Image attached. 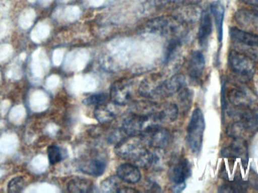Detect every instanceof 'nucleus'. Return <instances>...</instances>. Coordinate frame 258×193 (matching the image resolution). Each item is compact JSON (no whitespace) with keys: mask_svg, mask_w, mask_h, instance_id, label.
<instances>
[{"mask_svg":"<svg viewBox=\"0 0 258 193\" xmlns=\"http://www.w3.org/2000/svg\"><path fill=\"white\" fill-rule=\"evenodd\" d=\"M180 45H181V42L178 38H173L170 40V42L167 45L166 48H165V63H168V62L171 61V60H172Z\"/></svg>","mask_w":258,"mask_h":193,"instance_id":"25","label":"nucleus"},{"mask_svg":"<svg viewBox=\"0 0 258 193\" xmlns=\"http://www.w3.org/2000/svg\"><path fill=\"white\" fill-rule=\"evenodd\" d=\"M248 189V184L240 179H236L233 181L222 185L218 189L219 192L239 193L244 192Z\"/></svg>","mask_w":258,"mask_h":193,"instance_id":"23","label":"nucleus"},{"mask_svg":"<svg viewBox=\"0 0 258 193\" xmlns=\"http://www.w3.org/2000/svg\"><path fill=\"white\" fill-rule=\"evenodd\" d=\"M115 153L140 168H148L157 164L159 156L149 151L140 137H128L116 144Z\"/></svg>","mask_w":258,"mask_h":193,"instance_id":"1","label":"nucleus"},{"mask_svg":"<svg viewBox=\"0 0 258 193\" xmlns=\"http://www.w3.org/2000/svg\"><path fill=\"white\" fill-rule=\"evenodd\" d=\"M118 177L122 181L129 184L138 183L141 178V174L138 166L132 163L122 164L116 170Z\"/></svg>","mask_w":258,"mask_h":193,"instance_id":"15","label":"nucleus"},{"mask_svg":"<svg viewBox=\"0 0 258 193\" xmlns=\"http://www.w3.org/2000/svg\"><path fill=\"white\" fill-rule=\"evenodd\" d=\"M94 184L91 180L84 178H74L68 183V189L69 192L75 193H86L92 192Z\"/></svg>","mask_w":258,"mask_h":193,"instance_id":"22","label":"nucleus"},{"mask_svg":"<svg viewBox=\"0 0 258 193\" xmlns=\"http://www.w3.org/2000/svg\"><path fill=\"white\" fill-rule=\"evenodd\" d=\"M240 1L250 6H258V0H240Z\"/></svg>","mask_w":258,"mask_h":193,"instance_id":"32","label":"nucleus"},{"mask_svg":"<svg viewBox=\"0 0 258 193\" xmlns=\"http://www.w3.org/2000/svg\"><path fill=\"white\" fill-rule=\"evenodd\" d=\"M186 86V78L181 74H176L167 80H164L159 86L157 98L172 96L180 92Z\"/></svg>","mask_w":258,"mask_h":193,"instance_id":"10","label":"nucleus"},{"mask_svg":"<svg viewBox=\"0 0 258 193\" xmlns=\"http://www.w3.org/2000/svg\"><path fill=\"white\" fill-rule=\"evenodd\" d=\"M116 106L114 103H105L97 106L94 111L95 118L102 124L113 121L117 116L118 110Z\"/></svg>","mask_w":258,"mask_h":193,"instance_id":"18","label":"nucleus"},{"mask_svg":"<svg viewBox=\"0 0 258 193\" xmlns=\"http://www.w3.org/2000/svg\"><path fill=\"white\" fill-rule=\"evenodd\" d=\"M210 11L216 24L218 40L221 42L223 39V23H224V6L220 3H212L211 5Z\"/></svg>","mask_w":258,"mask_h":193,"instance_id":"21","label":"nucleus"},{"mask_svg":"<svg viewBox=\"0 0 258 193\" xmlns=\"http://www.w3.org/2000/svg\"><path fill=\"white\" fill-rule=\"evenodd\" d=\"M212 32V20L210 13L204 11L200 18V27H199L198 40L201 46H206L209 41V36Z\"/></svg>","mask_w":258,"mask_h":193,"instance_id":"19","label":"nucleus"},{"mask_svg":"<svg viewBox=\"0 0 258 193\" xmlns=\"http://www.w3.org/2000/svg\"><path fill=\"white\" fill-rule=\"evenodd\" d=\"M108 95L105 93L94 94V95H89L86 97L83 100V104L86 106H99V105L104 104L107 103Z\"/></svg>","mask_w":258,"mask_h":193,"instance_id":"27","label":"nucleus"},{"mask_svg":"<svg viewBox=\"0 0 258 193\" xmlns=\"http://www.w3.org/2000/svg\"><path fill=\"white\" fill-rule=\"evenodd\" d=\"M119 192L122 193H134V192H139V191L135 189H132V188H129L128 186H122L120 189H119Z\"/></svg>","mask_w":258,"mask_h":193,"instance_id":"30","label":"nucleus"},{"mask_svg":"<svg viewBox=\"0 0 258 193\" xmlns=\"http://www.w3.org/2000/svg\"><path fill=\"white\" fill-rule=\"evenodd\" d=\"M26 186L25 179L23 177H14L8 183V192H20L24 189Z\"/></svg>","mask_w":258,"mask_h":193,"instance_id":"28","label":"nucleus"},{"mask_svg":"<svg viewBox=\"0 0 258 193\" xmlns=\"http://www.w3.org/2000/svg\"><path fill=\"white\" fill-rule=\"evenodd\" d=\"M228 63L233 73L244 79H251L255 72V65L253 60L236 51L229 53Z\"/></svg>","mask_w":258,"mask_h":193,"instance_id":"6","label":"nucleus"},{"mask_svg":"<svg viewBox=\"0 0 258 193\" xmlns=\"http://www.w3.org/2000/svg\"><path fill=\"white\" fill-rule=\"evenodd\" d=\"M160 74H154L144 79L140 85L138 92L140 95L147 98H157L158 91L163 81Z\"/></svg>","mask_w":258,"mask_h":193,"instance_id":"11","label":"nucleus"},{"mask_svg":"<svg viewBox=\"0 0 258 193\" xmlns=\"http://www.w3.org/2000/svg\"><path fill=\"white\" fill-rule=\"evenodd\" d=\"M191 175V166L189 161L184 158L179 159L171 169V180L174 184H180L186 181Z\"/></svg>","mask_w":258,"mask_h":193,"instance_id":"14","label":"nucleus"},{"mask_svg":"<svg viewBox=\"0 0 258 193\" xmlns=\"http://www.w3.org/2000/svg\"><path fill=\"white\" fill-rule=\"evenodd\" d=\"M230 115L235 118V122L227 127V134L233 138L245 140L258 132V114L250 109H232Z\"/></svg>","mask_w":258,"mask_h":193,"instance_id":"2","label":"nucleus"},{"mask_svg":"<svg viewBox=\"0 0 258 193\" xmlns=\"http://www.w3.org/2000/svg\"><path fill=\"white\" fill-rule=\"evenodd\" d=\"M205 128L206 121L203 111L200 108H197L191 115L186 133L188 145L195 154H198L201 151Z\"/></svg>","mask_w":258,"mask_h":193,"instance_id":"3","label":"nucleus"},{"mask_svg":"<svg viewBox=\"0 0 258 193\" xmlns=\"http://www.w3.org/2000/svg\"><path fill=\"white\" fill-rule=\"evenodd\" d=\"M106 166L107 163L102 158H94L81 163L80 169L82 172L88 175L99 177L104 174Z\"/></svg>","mask_w":258,"mask_h":193,"instance_id":"16","label":"nucleus"},{"mask_svg":"<svg viewBox=\"0 0 258 193\" xmlns=\"http://www.w3.org/2000/svg\"><path fill=\"white\" fill-rule=\"evenodd\" d=\"M206 67V60L201 51H194L191 54L188 65L189 77L194 81H199L203 77Z\"/></svg>","mask_w":258,"mask_h":193,"instance_id":"13","label":"nucleus"},{"mask_svg":"<svg viewBox=\"0 0 258 193\" xmlns=\"http://www.w3.org/2000/svg\"><path fill=\"white\" fill-rule=\"evenodd\" d=\"M140 138L144 144L154 149H164L169 145L171 141V132L160 124H154L144 131Z\"/></svg>","mask_w":258,"mask_h":193,"instance_id":"5","label":"nucleus"},{"mask_svg":"<svg viewBox=\"0 0 258 193\" xmlns=\"http://www.w3.org/2000/svg\"><path fill=\"white\" fill-rule=\"evenodd\" d=\"M48 161L51 165H55L61 162L63 159V152L61 148L57 145H51L47 150Z\"/></svg>","mask_w":258,"mask_h":193,"instance_id":"26","label":"nucleus"},{"mask_svg":"<svg viewBox=\"0 0 258 193\" xmlns=\"http://www.w3.org/2000/svg\"><path fill=\"white\" fill-rule=\"evenodd\" d=\"M253 11L258 15V6H253Z\"/></svg>","mask_w":258,"mask_h":193,"instance_id":"33","label":"nucleus"},{"mask_svg":"<svg viewBox=\"0 0 258 193\" xmlns=\"http://www.w3.org/2000/svg\"><path fill=\"white\" fill-rule=\"evenodd\" d=\"M185 186H186L185 183H180V184H175L174 185V188H173V191L175 192H181V191L184 189Z\"/></svg>","mask_w":258,"mask_h":193,"instance_id":"31","label":"nucleus"},{"mask_svg":"<svg viewBox=\"0 0 258 193\" xmlns=\"http://www.w3.org/2000/svg\"><path fill=\"white\" fill-rule=\"evenodd\" d=\"M122 187L120 179L117 175L110 176L101 183V189L104 192H119Z\"/></svg>","mask_w":258,"mask_h":193,"instance_id":"24","label":"nucleus"},{"mask_svg":"<svg viewBox=\"0 0 258 193\" xmlns=\"http://www.w3.org/2000/svg\"><path fill=\"white\" fill-rule=\"evenodd\" d=\"M235 141L228 147L221 150V156L228 159H241L243 164L248 161V149L244 140L234 138Z\"/></svg>","mask_w":258,"mask_h":193,"instance_id":"12","label":"nucleus"},{"mask_svg":"<svg viewBox=\"0 0 258 193\" xmlns=\"http://www.w3.org/2000/svg\"><path fill=\"white\" fill-rule=\"evenodd\" d=\"M159 124L174 121L178 115V107L174 103H165L159 105L157 111L154 113Z\"/></svg>","mask_w":258,"mask_h":193,"instance_id":"17","label":"nucleus"},{"mask_svg":"<svg viewBox=\"0 0 258 193\" xmlns=\"http://www.w3.org/2000/svg\"><path fill=\"white\" fill-rule=\"evenodd\" d=\"M230 103L238 109H251L257 103V96L246 86H236L228 92Z\"/></svg>","mask_w":258,"mask_h":193,"instance_id":"7","label":"nucleus"},{"mask_svg":"<svg viewBox=\"0 0 258 193\" xmlns=\"http://www.w3.org/2000/svg\"><path fill=\"white\" fill-rule=\"evenodd\" d=\"M230 38L234 42L251 47H258V35L244 31L236 27L230 30Z\"/></svg>","mask_w":258,"mask_h":193,"instance_id":"20","label":"nucleus"},{"mask_svg":"<svg viewBox=\"0 0 258 193\" xmlns=\"http://www.w3.org/2000/svg\"><path fill=\"white\" fill-rule=\"evenodd\" d=\"M179 97H180V103L183 107L188 108L190 106L192 98V93L190 90L185 87L183 88L179 94Z\"/></svg>","mask_w":258,"mask_h":193,"instance_id":"29","label":"nucleus"},{"mask_svg":"<svg viewBox=\"0 0 258 193\" xmlns=\"http://www.w3.org/2000/svg\"><path fill=\"white\" fill-rule=\"evenodd\" d=\"M180 23L177 18L172 17H160L154 18L147 23V32L167 36L177 34L180 30Z\"/></svg>","mask_w":258,"mask_h":193,"instance_id":"8","label":"nucleus"},{"mask_svg":"<svg viewBox=\"0 0 258 193\" xmlns=\"http://www.w3.org/2000/svg\"><path fill=\"white\" fill-rule=\"evenodd\" d=\"M134 83L131 79L122 78L117 80L110 88V98L118 106L127 104L132 99Z\"/></svg>","mask_w":258,"mask_h":193,"instance_id":"9","label":"nucleus"},{"mask_svg":"<svg viewBox=\"0 0 258 193\" xmlns=\"http://www.w3.org/2000/svg\"><path fill=\"white\" fill-rule=\"evenodd\" d=\"M154 124H160L154 114L146 115L132 112L122 121L121 131L127 137H140L144 131Z\"/></svg>","mask_w":258,"mask_h":193,"instance_id":"4","label":"nucleus"}]
</instances>
